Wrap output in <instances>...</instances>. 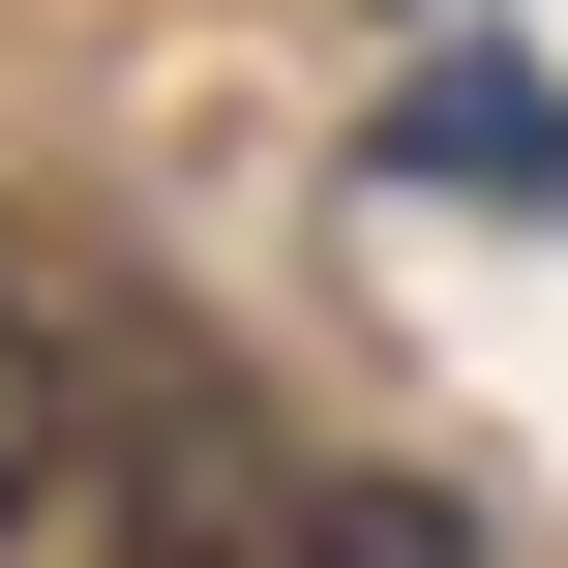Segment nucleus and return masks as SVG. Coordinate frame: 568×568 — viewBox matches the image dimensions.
Segmentation results:
<instances>
[{
  "label": "nucleus",
  "instance_id": "1",
  "mask_svg": "<svg viewBox=\"0 0 568 568\" xmlns=\"http://www.w3.org/2000/svg\"><path fill=\"white\" fill-rule=\"evenodd\" d=\"M150 568H329V479H270V449H150Z\"/></svg>",
  "mask_w": 568,
  "mask_h": 568
},
{
  "label": "nucleus",
  "instance_id": "2",
  "mask_svg": "<svg viewBox=\"0 0 568 568\" xmlns=\"http://www.w3.org/2000/svg\"><path fill=\"white\" fill-rule=\"evenodd\" d=\"M30 509H60V329L0 300V539H30Z\"/></svg>",
  "mask_w": 568,
  "mask_h": 568
}]
</instances>
